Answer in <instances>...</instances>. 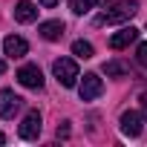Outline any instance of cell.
<instances>
[{"label":"cell","mask_w":147,"mask_h":147,"mask_svg":"<svg viewBox=\"0 0 147 147\" xmlns=\"http://www.w3.org/2000/svg\"><path fill=\"white\" fill-rule=\"evenodd\" d=\"M136 38H138V29H136V26H124V29H118V32L110 38V49H124V46H130Z\"/></svg>","instance_id":"obj_9"},{"label":"cell","mask_w":147,"mask_h":147,"mask_svg":"<svg viewBox=\"0 0 147 147\" xmlns=\"http://www.w3.org/2000/svg\"><path fill=\"white\" fill-rule=\"evenodd\" d=\"M38 32H40L43 40H61V35H63V20H46V23L38 26Z\"/></svg>","instance_id":"obj_11"},{"label":"cell","mask_w":147,"mask_h":147,"mask_svg":"<svg viewBox=\"0 0 147 147\" xmlns=\"http://www.w3.org/2000/svg\"><path fill=\"white\" fill-rule=\"evenodd\" d=\"M18 81H20L26 90H40V87H43V72H40L38 63H26V66L18 69Z\"/></svg>","instance_id":"obj_4"},{"label":"cell","mask_w":147,"mask_h":147,"mask_svg":"<svg viewBox=\"0 0 147 147\" xmlns=\"http://www.w3.org/2000/svg\"><path fill=\"white\" fill-rule=\"evenodd\" d=\"M15 20H18V23H32V20H38V6L32 3V0H18Z\"/></svg>","instance_id":"obj_10"},{"label":"cell","mask_w":147,"mask_h":147,"mask_svg":"<svg viewBox=\"0 0 147 147\" xmlns=\"http://www.w3.org/2000/svg\"><path fill=\"white\" fill-rule=\"evenodd\" d=\"M104 72H107V75H124L127 66H124V63H118V61H110V63H104Z\"/></svg>","instance_id":"obj_14"},{"label":"cell","mask_w":147,"mask_h":147,"mask_svg":"<svg viewBox=\"0 0 147 147\" xmlns=\"http://www.w3.org/2000/svg\"><path fill=\"white\" fill-rule=\"evenodd\" d=\"M72 55H75V58H92L95 55V49H92V43H87V40H75V43H72Z\"/></svg>","instance_id":"obj_12"},{"label":"cell","mask_w":147,"mask_h":147,"mask_svg":"<svg viewBox=\"0 0 147 147\" xmlns=\"http://www.w3.org/2000/svg\"><path fill=\"white\" fill-rule=\"evenodd\" d=\"M40 3H43L46 9H52V6H58V0H40Z\"/></svg>","instance_id":"obj_16"},{"label":"cell","mask_w":147,"mask_h":147,"mask_svg":"<svg viewBox=\"0 0 147 147\" xmlns=\"http://www.w3.org/2000/svg\"><path fill=\"white\" fill-rule=\"evenodd\" d=\"M141 121H144V115H141V113L127 110V113L121 115V133H124V136H130V138L141 136Z\"/></svg>","instance_id":"obj_7"},{"label":"cell","mask_w":147,"mask_h":147,"mask_svg":"<svg viewBox=\"0 0 147 147\" xmlns=\"http://www.w3.org/2000/svg\"><path fill=\"white\" fill-rule=\"evenodd\" d=\"M101 92H104V81L95 75V72H87L84 81L78 84V95H81V101H95Z\"/></svg>","instance_id":"obj_3"},{"label":"cell","mask_w":147,"mask_h":147,"mask_svg":"<svg viewBox=\"0 0 147 147\" xmlns=\"http://www.w3.org/2000/svg\"><path fill=\"white\" fill-rule=\"evenodd\" d=\"M3 52H6V55L15 61V58H23V55L29 52V43H26L20 35H9V38L3 40Z\"/></svg>","instance_id":"obj_8"},{"label":"cell","mask_w":147,"mask_h":147,"mask_svg":"<svg viewBox=\"0 0 147 147\" xmlns=\"http://www.w3.org/2000/svg\"><path fill=\"white\" fill-rule=\"evenodd\" d=\"M141 107H144V118H147V95H141Z\"/></svg>","instance_id":"obj_17"},{"label":"cell","mask_w":147,"mask_h":147,"mask_svg":"<svg viewBox=\"0 0 147 147\" xmlns=\"http://www.w3.org/2000/svg\"><path fill=\"white\" fill-rule=\"evenodd\" d=\"M18 133H20V138H26V141L38 138V136H40V113H38V110H29V113H26V118L20 121Z\"/></svg>","instance_id":"obj_5"},{"label":"cell","mask_w":147,"mask_h":147,"mask_svg":"<svg viewBox=\"0 0 147 147\" xmlns=\"http://www.w3.org/2000/svg\"><path fill=\"white\" fill-rule=\"evenodd\" d=\"M95 3H98V0H72L69 6H72V12H75V15H87Z\"/></svg>","instance_id":"obj_13"},{"label":"cell","mask_w":147,"mask_h":147,"mask_svg":"<svg viewBox=\"0 0 147 147\" xmlns=\"http://www.w3.org/2000/svg\"><path fill=\"white\" fill-rule=\"evenodd\" d=\"M3 72H6V63H3V61H0V75H3Z\"/></svg>","instance_id":"obj_18"},{"label":"cell","mask_w":147,"mask_h":147,"mask_svg":"<svg viewBox=\"0 0 147 147\" xmlns=\"http://www.w3.org/2000/svg\"><path fill=\"white\" fill-rule=\"evenodd\" d=\"M136 12H138V0H115V3H110V6H107V9L95 18V26L124 23V20H130Z\"/></svg>","instance_id":"obj_1"},{"label":"cell","mask_w":147,"mask_h":147,"mask_svg":"<svg viewBox=\"0 0 147 147\" xmlns=\"http://www.w3.org/2000/svg\"><path fill=\"white\" fill-rule=\"evenodd\" d=\"M52 72H55V78L61 87H75L78 78H81V72H78V63L72 61V58H58L52 63Z\"/></svg>","instance_id":"obj_2"},{"label":"cell","mask_w":147,"mask_h":147,"mask_svg":"<svg viewBox=\"0 0 147 147\" xmlns=\"http://www.w3.org/2000/svg\"><path fill=\"white\" fill-rule=\"evenodd\" d=\"M23 107V98L12 90H0V118H15V113Z\"/></svg>","instance_id":"obj_6"},{"label":"cell","mask_w":147,"mask_h":147,"mask_svg":"<svg viewBox=\"0 0 147 147\" xmlns=\"http://www.w3.org/2000/svg\"><path fill=\"white\" fill-rule=\"evenodd\" d=\"M3 144H6V136H3V133H0V147H3Z\"/></svg>","instance_id":"obj_19"},{"label":"cell","mask_w":147,"mask_h":147,"mask_svg":"<svg viewBox=\"0 0 147 147\" xmlns=\"http://www.w3.org/2000/svg\"><path fill=\"white\" fill-rule=\"evenodd\" d=\"M136 61H138V66L147 69V43H138L136 46Z\"/></svg>","instance_id":"obj_15"}]
</instances>
